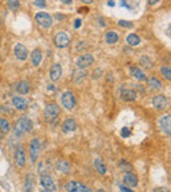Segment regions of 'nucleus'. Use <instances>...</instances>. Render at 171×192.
Segmentation results:
<instances>
[{
  "instance_id": "nucleus-24",
  "label": "nucleus",
  "mask_w": 171,
  "mask_h": 192,
  "mask_svg": "<svg viewBox=\"0 0 171 192\" xmlns=\"http://www.w3.org/2000/svg\"><path fill=\"white\" fill-rule=\"evenodd\" d=\"M131 74L133 78H135L137 80H146V75L141 69L138 67H132L131 69Z\"/></svg>"
},
{
  "instance_id": "nucleus-41",
  "label": "nucleus",
  "mask_w": 171,
  "mask_h": 192,
  "mask_svg": "<svg viewBox=\"0 0 171 192\" xmlns=\"http://www.w3.org/2000/svg\"><path fill=\"white\" fill-rule=\"evenodd\" d=\"M159 2V0H149V4H151V5H154V4H157Z\"/></svg>"
},
{
  "instance_id": "nucleus-30",
  "label": "nucleus",
  "mask_w": 171,
  "mask_h": 192,
  "mask_svg": "<svg viewBox=\"0 0 171 192\" xmlns=\"http://www.w3.org/2000/svg\"><path fill=\"white\" fill-rule=\"evenodd\" d=\"M161 73H162L163 78H166L167 80H171V69H170V66H164V67H162Z\"/></svg>"
},
{
  "instance_id": "nucleus-18",
  "label": "nucleus",
  "mask_w": 171,
  "mask_h": 192,
  "mask_svg": "<svg viewBox=\"0 0 171 192\" xmlns=\"http://www.w3.org/2000/svg\"><path fill=\"white\" fill-rule=\"evenodd\" d=\"M76 128H78V125H76V121L74 118H67L66 121L63 122L62 125V130L64 133H70V132H74Z\"/></svg>"
},
{
  "instance_id": "nucleus-44",
  "label": "nucleus",
  "mask_w": 171,
  "mask_h": 192,
  "mask_svg": "<svg viewBox=\"0 0 171 192\" xmlns=\"http://www.w3.org/2000/svg\"><path fill=\"white\" fill-rule=\"evenodd\" d=\"M62 2H63L64 4H70V3H73V0H62Z\"/></svg>"
},
{
  "instance_id": "nucleus-39",
  "label": "nucleus",
  "mask_w": 171,
  "mask_h": 192,
  "mask_svg": "<svg viewBox=\"0 0 171 192\" xmlns=\"http://www.w3.org/2000/svg\"><path fill=\"white\" fill-rule=\"evenodd\" d=\"M120 190H121V192H134L129 187H125V185H120Z\"/></svg>"
},
{
  "instance_id": "nucleus-12",
  "label": "nucleus",
  "mask_w": 171,
  "mask_h": 192,
  "mask_svg": "<svg viewBox=\"0 0 171 192\" xmlns=\"http://www.w3.org/2000/svg\"><path fill=\"white\" fill-rule=\"evenodd\" d=\"M12 104L13 107L16 108V109L19 111H25L26 108L29 107V101L24 98H21V96H15V98L12 99Z\"/></svg>"
},
{
  "instance_id": "nucleus-17",
  "label": "nucleus",
  "mask_w": 171,
  "mask_h": 192,
  "mask_svg": "<svg viewBox=\"0 0 171 192\" xmlns=\"http://www.w3.org/2000/svg\"><path fill=\"white\" fill-rule=\"evenodd\" d=\"M124 184H126L128 187H131V188L135 187V185L138 184V179L133 172H126L125 175H124Z\"/></svg>"
},
{
  "instance_id": "nucleus-34",
  "label": "nucleus",
  "mask_w": 171,
  "mask_h": 192,
  "mask_svg": "<svg viewBox=\"0 0 171 192\" xmlns=\"http://www.w3.org/2000/svg\"><path fill=\"white\" fill-rule=\"evenodd\" d=\"M34 4L37 5L40 8H45L46 7V2L45 0H34Z\"/></svg>"
},
{
  "instance_id": "nucleus-10",
  "label": "nucleus",
  "mask_w": 171,
  "mask_h": 192,
  "mask_svg": "<svg viewBox=\"0 0 171 192\" xmlns=\"http://www.w3.org/2000/svg\"><path fill=\"white\" fill-rule=\"evenodd\" d=\"M40 182H41V184H42V187L45 190H48L50 192H54L57 190V185H55L54 180H53V178L50 175H46V174L45 175H41Z\"/></svg>"
},
{
  "instance_id": "nucleus-36",
  "label": "nucleus",
  "mask_w": 171,
  "mask_h": 192,
  "mask_svg": "<svg viewBox=\"0 0 171 192\" xmlns=\"http://www.w3.org/2000/svg\"><path fill=\"white\" fill-rule=\"evenodd\" d=\"M121 136L124 137V138H126V137L131 136V130H129V128H124L121 130Z\"/></svg>"
},
{
  "instance_id": "nucleus-37",
  "label": "nucleus",
  "mask_w": 171,
  "mask_h": 192,
  "mask_svg": "<svg viewBox=\"0 0 171 192\" xmlns=\"http://www.w3.org/2000/svg\"><path fill=\"white\" fill-rule=\"evenodd\" d=\"M100 75H103V70H100V69H97L95 73H93V78H95V79H99L100 78Z\"/></svg>"
},
{
  "instance_id": "nucleus-38",
  "label": "nucleus",
  "mask_w": 171,
  "mask_h": 192,
  "mask_svg": "<svg viewBox=\"0 0 171 192\" xmlns=\"http://www.w3.org/2000/svg\"><path fill=\"white\" fill-rule=\"evenodd\" d=\"M154 192H170V190L166 188V187H158V188L154 190Z\"/></svg>"
},
{
  "instance_id": "nucleus-4",
  "label": "nucleus",
  "mask_w": 171,
  "mask_h": 192,
  "mask_svg": "<svg viewBox=\"0 0 171 192\" xmlns=\"http://www.w3.org/2000/svg\"><path fill=\"white\" fill-rule=\"evenodd\" d=\"M61 103H62V107H64L66 109H69V111L74 109L75 105H76V100H75L74 94H73L71 91L63 92L62 99H61Z\"/></svg>"
},
{
  "instance_id": "nucleus-20",
  "label": "nucleus",
  "mask_w": 171,
  "mask_h": 192,
  "mask_svg": "<svg viewBox=\"0 0 171 192\" xmlns=\"http://www.w3.org/2000/svg\"><path fill=\"white\" fill-rule=\"evenodd\" d=\"M31 59H32L33 66H40L41 62H42V51L40 49H34L31 54Z\"/></svg>"
},
{
  "instance_id": "nucleus-21",
  "label": "nucleus",
  "mask_w": 171,
  "mask_h": 192,
  "mask_svg": "<svg viewBox=\"0 0 171 192\" xmlns=\"http://www.w3.org/2000/svg\"><path fill=\"white\" fill-rule=\"evenodd\" d=\"M121 99L125 101H134L137 99V94H135V91H133V89H122Z\"/></svg>"
},
{
  "instance_id": "nucleus-9",
  "label": "nucleus",
  "mask_w": 171,
  "mask_h": 192,
  "mask_svg": "<svg viewBox=\"0 0 171 192\" xmlns=\"http://www.w3.org/2000/svg\"><path fill=\"white\" fill-rule=\"evenodd\" d=\"M54 42L58 47H61V49H64V47H67L70 45V38L66 32H58L55 38H54Z\"/></svg>"
},
{
  "instance_id": "nucleus-14",
  "label": "nucleus",
  "mask_w": 171,
  "mask_h": 192,
  "mask_svg": "<svg viewBox=\"0 0 171 192\" xmlns=\"http://www.w3.org/2000/svg\"><path fill=\"white\" fill-rule=\"evenodd\" d=\"M159 127H161L163 133H166L167 136H170V133H171V118H170V115L163 116L161 120H159Z\"/></svg>"
},
{
  "instance_id": "nucleus-15",
  "label": "nucleus",
  "mask_w": 171,
  "mask_h": 192,
  "mask_svg": "<svg viewBox=\"0 0 171 192\" xmlns=\"http://www.w3.org/2000/svg\"><path fill=\"white\" fill-rule=\"evenodd\" d=\"M55 169H57L58 172H61V174H69L70 171H71V166H70L69 161H66V159H59L55 163Z\"/></svg>"
},
{
  "instance_id": "nucleus-40",
  "label": "nucleus",
  "mask_w": 171,
  "mask_h": 192,
  "mask_svg": "<svg viewBox=\"0 0 171 192\" xmlns=\"http://www.w3.org/2000/svg\"><path fill=\"white\" fill-rule=\"evenodd\" d=\"M80 24H82V20H79V19H76V20H75V24H74V26H75V29H78V28L80 26Z\"/></svg>"
},
{
  "instance_id": "nucleus-43",
  "label": "nucleus",
  "mask_w": 171,
  "mask_h": 192,
  "mask_svg": "<svg viewBox=\"0 0 171 192\" xmlns=\"http://www.w3.org/2000/svg\"><path fill=\"white\" fill-rule=\"evenodd\" d=\"M79 12H80V13H82V12H83V13H87L88 9H87V8H83V9H82V8H80V9H79Z\"/></svg>"
},
{
  "instance_id": "nucleus-32",
  "label": "nucleus",
  "mask_w": 171,
  "mask_h": 192,
  "mask_svg": "<svg viewBox=\"0 0 171 192\" xmlns=\"http://www.w3.org/2000/svg\"><path fill=\"white\" fill-rule=\"evenodd\" d=\"M49 167H51V166L48 165V162H40V165H38V172H41L44 175V172L48 171Z\"/></svg>"
},
{
  "instance_id": "nucleus-31",
  "label": "nucleus",
  "mask_w": 171,
  "mask_h": 192,
  "mask_svg": "<svg viewBox=\"0 0 171 192\" xmlns=\"http://www.w3.org/2000/svg\"><path fill=\"white\" fill-rule=\"evenodd\" d=\"M120 167L122 169V171H125V172H131V171H132V166L129 165L125 159H122V161L120 162Z\"/></svg>"
},
{
  "instance_id": "nucleus-7",
  "label": "nucleus",
  "mask_w": 171,
  "mask_h": 192,
  "mask_svg": "<svg viewBox=\"0 0 171 192\" xmlns=\"http://www.w3.org/2000/svg\"><path fill=\"white\" fill-rule=\"evenodd\" d=\"M153 105L158 111H163L169 107V99L164 95H157L153 98Z\"/></svg>"
},
{
  "instance_id": "nucleus-16",
  "label": "nucleus",
  "mask_w": 171,
  "mask_h": 192,
  "mask_svg": "<svg viewBox=\"0 0 171 192\" xmlns=\"http://www.w3.org/2000/svg\"><path fill=\"white\" fill-rule=\"evenodd\" d=\"M61 76H62V67H61V65H53V67L50 69V79L53 82H57V80H59L61 79Z\"/></svg>"
},
{
  "instance_id": "nucleus-28",
  "label": "nucleus",
  "mask_w": 171,
  "mask_h": 192,
  "mask_svg": "<svg viewBox=\"0 0 171 192\" xmlns=\"http://www.w3.org/2000/svg\"><path fill=\"white\" fill-rule=\"evenodd\" d=\"M147 83H149V86H150L151 88H155V89L162 88V83H161V80H159L158 78H155V76H151Z\"/></svg>"
},
{
  "instance_id": "nucleus-2",
  "label": "nucleus",
  "mask_w": 171,
  "mask_h": 192,
  "mask_svg": "<svg viewBox=\"0 0 171 192\" xmlns=\"http://www.w3.org/2000/svg\"><path fill=\"white\" fill-rule=\"evenodd\" d=\"M61 112V108L58 107L55 103H50L45 107V111H44V116H45V120L48 122H51L54 121V120L58 117Z\"/></svg>"
},
{
  "instance_id": "nucleus-3",
  "label": "nucleus",
  "mask_w": 171,
  "mask_h": 192,
  "mask_svg": "<svg viewBox=\"0 0 171 192\" xmlns=\"http://www.w3.org/2000/svg\"><path fill=\"white\" fill-rule=\"evenodd\" d=\"M36 22L41 28L49 29L53 25V17L49 13H46V12H38L36 15Z\"/></svg>"
},
{
  "instance_id": "nucleus-19",
  "label": "nucleus",
  "mask_w": 171,
  "mask_h": 192,
  "mask_svg": "<svg viewBox=\"0 0 171 192\" xmlns=\"http://www.w3.org/2000/svg\"><path fill=\"white\" fill-rule=\"evenodd\" d=\"M16 91L21 94V95H26L29 91H31V83L26 80H21L16 84Z\"/></svg>"
},
{
  "instance_id": "nucleus-26",
  "label": "nucleus",
  "mask_w": 171,
  "mask_h": 192,
  "mask_svg": "<svg viewBox=\"0 0 171 192\" xmlns=\"http://www.w3.org/2000/svg\"><path fill=\"white\" fill-rule=\"evenodd\" d=\"M33 187H34L33 176L31 175V174H29V175H26V178H25V185H24V190H25V192H32Z\"/></svg>"
},
{
  "instance_id": "nucleus-5",
  "label": "nucleus",
  "mask_w": 171,
  "mask_h": 192,
  "mask_svg": "<svg viewBox=\"0 0 171 192\" xmlns=\"http://www.w3.org/2000/svg\"><path fill=\"white\" fill-rule=\"evenodd\" d=\"M29 154H31V161L34 163L41 154V142H40L38 138H33L31 141V145H29Z\"/></svg>"
},
{
  "instance_id": "nucleus-42",
  "label": "nucleus",
  "mask_w": 171,
  "mask_h": 192,
  "mask_svg": "<svg viewBox=\"0 0 171 192\" xmlns=\"http://www.w3.org/2000/svg\"><path fill=\"white\" fill-rule=\"evenodd\" d=\"M82 2H83L84 4H91V3L93 2V0H82Z\"/></svg>"
},
{
  "instance_id": "nucleus-1",
  "label": "nucleus",
  "mask_w": 171,
  "mask_h": 192,
  "mask_svg": "<svg viewBox=\"0 0 171 192\" xmlns=\"http://www.w3.org/2000/svg\"><path fill=\"white\" fill-rule=\"evenodd\" d=\"M32 130V121L29 120L26 116H22L21 118H19L15 124V128H13V133L15 136H22L28 133V132Z\"/></svg>"
},
{
  "instance_id": "nucleus-8",
  "label": "nucleus",
  "mask_w": 171,
  "mask_h": 192,
  "mask_svg": "<svg viewBox=\"0 0 171 192\" xmlns=\"http://www.w3.org/2000/svg\"><path fill=\"white\" fill-rule=\"evenodd\" d=\"M93 63V55L92 54H82L80 57H78V59H76V66H78L79 69H86L88 67V66H91Z\"/></svg>"
},
{
  "instance_id": "nucleus-35",
  "label": "nucleus",
  "mask_w": 171,
  "mask_h": 192,
  "mask_svg": "<svg viewBox=\"0 0 171 192\" xmlns=\"http://www.w3.org/2000/svg\"><path fill=\"white\" fill-rule=\"evenodd\" d=\"M119 25H120V26H125V28H132V26H133V24H131L129 21L120 20V21H119Z\"/></svg>"
},
{
  "instance_id": "nucleus-27",
  "label": "nucleus",
  "mask_w": 171,
  "mask_h": 192,
  "mask_svg": "<svg viewBox=\"0 0 171 192\" xmlns=\"http://www.w3.org/2000/svg\"><path fill=\"white\" fill-rule=\"evenodd\" d=\"M9 130H11L9 121L5 118H0V132H2V133H8Z\"/></svg>"
},
{
  "instance_id": "nucleus-45",
  "label": "nucleus",
  "mask_w": 171,
  "mask_h": 192,
  "mask_svg": "<svg viewBox=\"0 0 171 192\" xmlns=\"http://www.w3.org/2000/svg\"><path fill=\"white\" fill-rule=\"evenodd\" d=\"M108 5H109V7H113V5H115V3H113V2H112V0H111V2H108Z\"/></svg>"
},
{
  "instance_id": "nucleus-11",
  "label": "nucleus",
  "mask_w": 171,
  "mask_h": 192,
  "mask_svg": "<svg viewBox=\"0 0 171 192\" xmlns=\"http://www.w3.org/2000/svg\"><path fill=\"white\" fill-rule=\"evenodd\" d=\"M25 161H26V157H25V151H24V147H17L16 151H15V163L19 166V167H22L25 165Z\"/></svg>"
},
{
  "instance_id": "nucleus-22",
  "label": "nucleus",
  "mask_w": 171,
  "mask_h": 192,
  "mask_svg": "<svg viewBox=\"0 0 171 192\" xmlns=\"http://www.w3.org/2000/svg\"><path fill=\"white\" fill-rule=\"evenodd\" d=\"M117 41H119V33H117L116 31H109L105 33V42H107L108 45H113L116 44Z\"/></svg>"
},
{
  "instance_id": "nucleus-33",
  "label": "nucleus",
  "mask_w": 171,
  "mask_h": 192,
  "mask_svg": "<svg viewBox=\"0 0 171 192\" xmlns=\"http://www.w3.org/2000/svg\"><path fill=\"white\" fill-rule=\"evenodd\" d=\"M8 7H9L11 11H16L17 8L20 7L19 0H8Z\"/></svg>"
},
{
  "instance_id": "nucleus-29",
  "label": "nucleus",
  "mask_w": 171,
  "mask_h": 192,
  "mask_svg": "<svg viewBox=\"0 0 171 192\" xmlns=\"http://www.w3.org/2000/svg\"><path fill=\"white\" fill-rule=\"evenodd\" d=\"M140 62H141V65H142V66H145L146 69H151L153 67V62H151V59L149 57H141Z\"/></svg>"
},
{
  "instance_id": "nucleus-6",
  "label": "nucleus",
  "mask_w": 171,
  "mask_h": 192,
  "mask_svg": "<svg viewBox=\"0 0 171 192\" xmlns=\"http://www.w3.org/2000/svg\"><path fill=\"white\" fill-rule=\"evenodd\" d=\"M64 190L67 192H92L88 187H86L84 184H82L79 182L75 180H70L64 184Z\"/></svg>"
},
{
  "instance_id": "nucleus-46",
  "label": "nucleus",
  "mask_w": 171,
  "mask_h": 192,
  "mask_svg": "<svg viewBox=\"0 0 171 192\" xmlns=\"http://www.w3.org/2000/svg\"><path fill=\"white\" fill-rule=\"evenodd\" d=\"M96 192H105V191H104V190H97Z\"/></svg>"
},
{
  "instance_id": "nucleus-23",
  "label": "nucleus",
  "mask_w": 171,
  "mask_h": 192,
  "mask_svg": "<svg viewBox=\"0 0 171 192\" xmlns=\"http://www.w3.org/2000/svg\"><path fill=\"white\" fill-rule=\"evenodd\" d=\"M93 167H95V170L99 174H102V175H104V174L107 172V166L103 163V161L100 158H96L95 161H93Z\"/></svg>"
},
{
  "instance_id": "nucleus-13",
  "label": "nucleus",
  "mask_w": 171,
  "mask_h": 192,
  "mask_svg": "<svg viewBox=\"0 0 171 192\" xmlns=\"http://www.w3.org/2000/svg\"><path fill=\"white\" fill-rule=\"evenodd\" d=\"M15 55L19 61H25L28 58V50L22 44H16L15 46Z\"/></svg>"
},
{
  "instance_id": "nucleus-47",
  "label": "nucleus",
  "mask_w": 171,
  "mask_h": 192,
  "mask_svg": "<svg viewBox=\"0 0 171 192\" xmlns=\"http://www.w3.org/2000/svg\"><path fill=\"white\" fill-rule=\"evenodd\" d=\"M41 192H50V191H48V190H45V191H41Z\"/></svg>"
},
{
  "instance_id": "nucleus-25",
  "label": "nucleus",
  "mask_w": 171,
  "mask_h": 192,
  "mask_svg": "<svg viewBox=\"0 0 171 192\" xmlns=\"http://www.w3.org/2000/svg\"><path fill=\"white\" fill-rule=\"evenodd\" d=\"M126 42L131 45V46H138L140 42H141V40H140V37H138L137 34L132 33V34H129L128 37H126Z\"/></svg>"
}]
</instances>
